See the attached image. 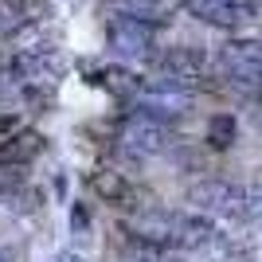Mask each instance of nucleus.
<instances>
[{
  "instance_id": "f257e3e1",
  "label": "nucleus",
  "mask_w": 262,
  "mask_h": 262,
  "mask_svg": "<svg viewBox=\"0 0 262 262\" xmlns=\"http://www.w3.org/2000/svg\"><path fill=\"white\" fill-rule=\"evenodd\" d=\"M12 129H16V121H4V118H0V141H4V137H8Z\"/></svg>"
}]
</instances>
